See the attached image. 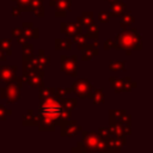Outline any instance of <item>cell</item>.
Here are the masks:
<instances>
[{
  "label": "cell",
  "instance_id": "obj_19",
  "mask_svg": "<svg viewBox=\"0 0 153 153\" xmlns=\"http://www.w3.org/2000/svg\"><path fill=\"white\" fill-rule=\"evenodd\" d=\"M76 22L82 26V27H86L88 26L90 24L93 23V12L88 11V12H82L80 17H78Z\"/></svg>",
  "mask_w": 153,
  "mask_h": 153
},
{
  "label": "cell",
  "instance_id": "obj_12",
  "mask_svg": "<svg viewBox=\"0 0 153 153\" xmlns=\"http://www.w3.org/2000/svg\"><path fill=\"white\" fill-rule=\"evenodd\" d=\"M17 72L16 66H0V80H4L5 82L11 81Z\"/></svg>",
  "mask_w": 153,
  "mask_h": 153
},
{
  "label": "cell",
  "instance_id": "obj_26",
  "mask_svg": "<svg viewBox=\"0 0 153 153\" xmlns=\"http://www.w3.org/2000/svg\"><path fill=\"white\" fill-rule=\"evenodd\" d=\"M109 81L111 84V87L115 90V92H117V93L123 92V78L122 79H116L114 76H110Z\"/></svg>",
  "mask_w": 153,
  "mask_h": 153
},
{
  "label": "cell",
  "instance_id": "obj_32",
  "mask_svg": "<svg viewBox=\"0 0 153 153\" xmlns=\"http://www.w3.org/2000/svg\"><path fill=\"white\" fill-rule=\"evenodd\" d=\"M22 124L25 126V127L33 126V109H29L27 110V114L22 120Z\"/></svg>",
  "mask_w": 153,
  "mask_h": 153
},
{
  "label": "cell",
  "instance_id": "obj_24",
  "mask_svg": "<svg viewBox=\"0 0 153 153\" xmlns=\"http://www.w3.org/2000/svg\"><path fill=\"white\" fill-rule=\"evenodd\" d=\"M0 50L5 53L7 56L12 55V44H11V38H5L0 39Z\"/></svg>",
  "mask_w": 153,
  "mask_h": 153
},
{
  "label": "cell",
  "instance_id": "obj_13",
  "mask_svg": "<svg viewBox=\"0 0 153 153\" xmlns=\"http://www.w3.org/2000/svg\"><path fill=\"white\" fill-rule=\"evenodd\" d=\"M110 4H111L110 5V16L111 17H121L126 12L127 5L122 0H115Z\"/></svg>",
  "mask_w": 153,
  "mask_h": 153
},
{
  "label": "cell",
  "instance_id": "obj_15",
  "mask_svg": "<svg viewBox=\"0 0 153 153\" xmlns=\"http://www.w3.org/2000/svg\"><path fill=\"white\" fill-rule=\"evenodd\" d=\"M56 128L55 122L48 117H43L41 116V121L38 123V129L41 131H54Z\"/></svg>",
  "mask_w": 153,
  "mask_h": 153
},
{
  "label": "cell",
  "instance_id": "obj_21",
  "mask_svg": "<svg viewBox=\"0 0 153 153\" xmlns=\"http://www.w3.org/2000/svg\"><path fill=\"white\" fill-rule=\"evenodd\" d=\"M135 22V18L130 14V13H123L121 16V22H120V26L122 29H126V27H129L134 24Z\"/></svg>",
  "mask_w": 153,
  "mask_h": 153
},
{
  "label": "cell",
  "instance_id": "obj_6",
  "mask_svg": "<svg viewBox=\"0 0 153 153\" xmlns=\"http://www.w3.org/2000/svg\"><path fill=\"white\" fill-rule=\"evenodd\" d=\"M60 61H61V71L63 73H66L68 76H73L76 78L78 76V60H76V55H72V56H66V55H61L60 56Z\"/></svg>",
  "mask_w": 153,
  "mask_h": 153
},
{
  "label": "cell",
  "instance_id": "obj_18",
  "mask_svg": "<svg viewBox=\"0 0 153 153\" xmlns=\"http://www.w3.org/2000/svg\"><path fill=\"white\" fill-rule=\"evenodd\" d=\"M86 37L87 39H93V41H98L99 38V27L97 24L92 23L88 26H86Z\"/></svg>",
  "mask_w": 153,
  "mask_h": 153
},
{
  "label": "cell",
  "instance_id": "obj_37",
  "mask_svg": "<svg viewBox=\"0 0 153 153\" xmlns=\"http://www.w3.org/2000/svg\"><path fill=\"white\" fill-rule=\"evenodd\" d=\"M97 134H98L100 137H103V139H105V137H108V136H110V135H111L109 127H106V128H104V127H100V128H98V130H97Z\"/></svg>",
  "mask_w": 153,
  "mask_h": 153
},
{
  "label": "cell",
  "instance_id": "obj_46",
  "mask_svg": "<svg viewBox=\"0 0 153 153\" xmlns=\"http://www.w3.org/2000/svg\"><path fill=\"white\" fill-rule=\"evenodd\" d=\"M6 59H7V55L0 50V61H5Z\"/></svg>",
  "mask_w": 153,
  "mask_h": 153
},
{
  "label": "cell",
  "instance_id": "obj_7",
  "mask_svg": "<svg viewBox=\"0 0 153 153\" xmlns=\"http://www.w3.org/2000/svg\"><path fill=\"white\" fill-rule=\"evenodd\" d=\"M60 127H61L60 133H61V136L62 137H66V136L67 137H74L78 131H81L82 130V127L79 126L76 123V121H72L71 118L69 120H66L65 122H62L60 124Z\"/></svg>",
  "mask_w": 153,
  "mask_h": 153
},
{
  "label": "cell",
  "instance_id": "obj_45",
  "mask_svg": "<svg viewBox=\"0 0 153 153\" xmlns=\"http://www.w3.org/2000/svg\"><path fill=\"white\" fill-rule=\"evenodd\" d=\"M39 121H41V115L39 114L38 115H33V126H38Z\"/></svg>",
  "mask_w": 153,
  "mask_h": 153
},
{
  "label": "cell",
  "instance_id": "obj_39",
  "mask_svg": "<svg viewBox=\"0 0 153 153\" xmlns=\"http://www.w3.org/2000/svg\"><path fill=\"white\" fill-rule=\"evenodd\" d=\"M32 12H33L35 16L38 17V18H43V17H44V8H43V6L35 7V8L32 10Z\"/></svg>",
  "mask_w": 153,
  "mask_h": 153
},
{
  "label": "cell",
  "instance_id": "obj_27",
  "mask_svg": "<svg viewBox=\"0 0 153 153\" xmlns=\"http://www.w3.org/2000/svg\"><path fill=\"white\" fill-rule=\"evenodd\" d=\"M50 93L51 96H56V97H65L67 93H72V88H63V87H50Z\"/></svg>",
  "mask_w": 153,
  "mask_h": 153
},
{
  "label": "cell",
  "instance_id": "obj_23",
  "mask_svg": "<svg viewBox=\"0 0 153 153\" xmlns=\"http://www.w3.org/2000/svg\"><path fill=\"white\" fill-rule=\"evenodd\" d=\"M72 6V0H55L54 6L55 11H68Z\"/></svg>",
  "mask_w": 153,
  "mask_h": 153
},
{
  "label": "cell",
  "instance_id": "obj_31",
  "mask_svg": "<svg viewBox=\"0 0 153 153\" xmlns=\"http://www.w3.org/2000/svg\"><path fill=\"white\" fill-rule=\"evenodd\" d=\"M136 87V82L131 80L130 76H126L123 78V91L126 92H130L133 88Z\"/></svg>",
  "mask_w": 153,
  "mask_h": 153
},
{
  "label": "cell",
  "instance_id": "obj_9",
  "mask_svg": "<svg viewBox=\"0 0 153 153\" xmlns=\"http://www.w3.org/2000/svg\"><path fill=\"white\" fill-rule=\"evenodd\" d=\"M109 129L112 136H122V137H127L128 135L131 134V128L130 126L123 124L121 122L114 123V124H109Z\"/></svg>",
  "mask_w": 153,
  "mask_h": 153
},
{
  "label": "cell",
  "instance_id": "obj_8",
  "mask_svg": "<svg viewBox=\"0 0 153 153\" xmlns=\"http://www.w3.org/2000/svg\"><path fill=\"white\" fill-rule=\"evenodd\" d=\"M82 134V143L87 148L90 153H96V147L98 141L100 140V136L97 134V131H85L81 130Z\"/></svg>",
  "mask_w": 153,
  "mask_h": 153
},
{
  "label": "cell",
  "instance_id": "obj_14",
  "mask_svg": "<svg viewBox=\"0 0 153 153\" xmlns=\"http://www.w3.org/2000/svg\"><path fill=\"white\" fill-rule=\"evenodd\" d=\"M84 53H82V60L84 61H91L93 57H96L98 54H99V50H98V48L97 47H94L93 44H86V47H85V49L82 50Z\"/></svg>",
  "mask_w": 153,
  "mask_h": 153
},
{
  "label": "cell",
  "instance_id": "obj_42",
  "mask_svg": "<svg viewBox=\"0 0 153 153\" xmlns=\"http://www.w3.org/2000/svg\"><path fill=\"white\" fill-rule=\"evenodd\" d=\"M14 1H17L18 6L20 7V10H23L25 6L30 5V1H31V0H14Z\"/></svg>",
  "mask_w": 153,
  "mask_h": 153
},
{
  "label": "cell",
  "instance_id": "obj_22",
  "mask_svg": "<svg viewBox=\"0 0 153 153\" xmlns=\"http://www.w3.org/2000/svg\"><path fill=\"white\" fill-rule=\"evenodd\" d=\"M92 102L94 105H99L103 104L105 98H104V92L103 88H93V94H92Z\"/></svg>",
  "mask_w": 153,
  "mask_h": 153
},
{
  "label": "cell",
  "instance_id": "obj_25",
  "mask_svg": "<svg viewBox=\"0 0 153 153\" xmlns=\"http://www.w3.org/2000/svg\"><path fill=\"white\" fill-rule=\"evenodd\" d=\"M11 35H12V37H14L17 39V42L19 44H23L24 42H26V38L24 36V32H23L22 27H13L12 31H11Z\"/></svg>",
  "mask_w": 153,
  "mask_h": 153
},
{
  "label": "cell",
  "instance_id": "obj_30",
  "mask_svg": "<svg viewBox=\"0 0 153 153\" xmlns=\"http://www.w3.org/2000/svg\"><path fill=\"white\" fill-rule=\"evenodd\" d=\"M109 69L111 72L126 71V62L124 61H110L109 62Z\"/></svg>",
  "mask_w": 153,
  "mask_h": 153
},
{
  "label": "cell",
  "instance_id": "obj_44",
  "mask_svg": "<svg viewBox=\"0 0 153 153\" xmlns=\"http://www.w3.org/2000/svg\"><path fill=\"white\" fill-rule=\"evenodd\" d=\"M67 16V11H55V17L57 18H65Z\"/></svg>",
  "mask_w": 153,
  "mask_h": 153
},
{
  "label": "cell",
  "instance_id": "obj_17",
  "mask_svg": "<svg viewBox=\"0 0 153 153\" xmlns=\"http://www.w3.org/2000/svg\"><path fill=\"white\" fill-rule=\"evenodd\" d=\"M72 45H73V42L69 38H56L55 39V50H71Z\"/></svg>",
  "mask_w": 153,
  "mask_h": 153
},
{
  "label": "cell",
  "instance_id": "obj_33",
  "mask_svg": "<svg viewBox=\"0 0 153 153\" xmlns=\"http://www.w3.org/2000/svg\"><path fill=\"white\" fill-rule=\"evenodd\" d=\"M22 45H23V48H22L23 56H30V55H32V54H33V44L24 42Z\"/></svg>",
  "mask_w": 153,
  "mask_h": 153
},
{
  "label": "cell",
  "instance_id": "obj_47",
  "mask_svg": "<svg viewBox=\"0 0 153 153\" xmlns=\"http://www.w3.org/2000/svg\"><path fill=\"white\" fill-rule=\"evenodd\" d=\"M54 2H55V0H50V1H49V6L53 7V6H54Z\"/></svg>",
  "mask_w": 153,
  "mask_h": 153
},
{
  "label": "cell",
  "instance_id": "obj_40",
  "mask_svg": "<svg viewBox=\"0 0 153 153\" xmlns=\"http://www.w3.org/2000/svg\"><path fill=\"white\" fill-rule=\"evenodd\" d=\"M103 45H104V49H105V50L114 49V47H115V41H114V39H106Z\"/></svg>",
  "mask_w": 153,
  "mask_h": 153
},
{
  "label": "cell",
  "instance_id": "obj_38",
  "mask_svg": "<svg viewBox=\"0 0 153 153\" xmlns=\"http://www.w3.org/2000/svg\"><path fill=\"white\" fill-rule=\"evenodd\" d=\"M72 152H76V153H87V148L85 147V145L82 142H79L76 145V147H73L72 148Z\"/></svg>",
  "mask_w": 153,
  "mask_h": 153
},
{
  "label": "cell",
  "instance_id": "obj_35",
  "mask_svg": "<svg viewBox=\"0 0 153 153\" xmlns=\"http://www.w3.org/2000/svg\"><path fill=\"white\" fill-rule=\"evenodd\" d=\"M12 114V110L11 109H7L5 105L0 104V121H6L8 116H11Z\"/></svg>",
  "mask_w": 153,
  "mask_h": 153
},
{
  "label": "cell",
  "instance_id": "obj_3",
  "mask_svg": "<svg viewBox=\"0 0 153 153\" xmlns=\"http://www.w3.org/2000/svg\"><path fill=\"white\" fill-rule=\"evenodd\" d=\"M5 87L0 88V98L7 99L8 104L17 103L22 97V87H23V79L14 76L11 81L6 82Z\"/></svg>",
  "mask_w": 153,
  "mask_h": 153
},
{
  "label": "cell",
  "instance_id": "obj_41",
  "mask_svg": "<svg viewBox=\"0 0 153 153\" xmlns=\"http://www.w3.org/2000/svg\"><path fill=\"white\" fill-rule=\"evenodd\" d=\"M11 14L13 17H20L22 16V10L19 6H13L12 10H11Z\"/></svg>",
  "mask_w": 153,
  "mask_h": 153
},
{
  "label": "cell",
  "instance_id": "obj_34",
  "mask_svg": "<svg viewBox=\"0 0 153 153\" xmlns=\"http://www.w3.org/2000/svg\"><path fill=\"white\" fill-rule=\"evenodd\" d=\"M110 19H111L110 12H108V11H100V12L98 13V22H99V23L105 24V23H109Z\"/></svg>",
  "mask_w": 153,
  "mask_h": 153
},
{
  "label": "cell",
  "instance_id": "obj_43",
  "mask_svg": "<svg viewBox=\"0 0 153 153\" xmlns=\"http://www.w3.org/2000/svg\"><path fill=\"white\" fill-rule=\"evenodd\" d=\"M43 1H44V0H31V1H30V5H31V7H32V10H33L35 7L43 6Z\"/></svg>",
  "mask_w": 153,
  "mask_h": 153
},
{
  "label": "cell",
  "instance_id": "obj_10",
  "mask_svg": "<svg viewBox=\"0 0 153 153\" xmlns=\"http://www.w3.org/2000/svg\"><path fill=\"white\" fill-rule=\"evenodd\" d=\"M60 32L66 35L67 37H71L74 33L78 32H82V26L76 22V23H66L62 22L60 24Z\"/></svg>",
  "mask_w": 153,
  "mask_h": 153
},
{
  "label": "cell",
  "instance_id": "obj_1",
  "mask_svg": "<svg viewBox=\"0 0 153 153\" xmlns=\"http://www.w3.org/2000/svg\"><path fill=\"white\" fill-rule=\"evenodd\" d=\"M115 47L114 49L124 50L127 55H130L133 50L142 49V38L135 27L123 29L115 37Z\"/></svg>",
  "mask_w": 153,
  "mask_h": 153
},
{
  "label": "cell",
  "instance_id": "obj_5",
  "mask_svg": "<svg viewBox=\"0 0 153 153\" xmlns=\"http://www.w3.org/2000/svg\"><path fill=\"white\" fill-rule=\"evenodd\" d=\"M43 76H44L43 69H33V71L23 72L22 79H23V82L29 84L30 87H32V88H39V87H42L44 85Z\"/></svg>",
  "mask_w": 153,
  "mask_h": 153
},
{
  "label": "cell",
  "instance_id": "obj_29",
  "mask_svg": "<svg viewBox=\"0 0 153 153\" xmlns=\"http://www.w3.org/2000/svg\"><path fill=\"white\" fill-rule=\"evenodd\" d=\"M37 59L38 61L41 62V65L43 67H47V66H50V56L49 55H45L44 50L43 49H39L38 53H37Z\"/></svg>",
  "mask_w": 153,
  "mask_h": 153
},
{
  "label": "cell",
  "instance_id": "obj_28",
  "mask_svg": "<svg viewBox=\"0 0 153 153\" xmlns=\"http://www.w3.org/2000/svg\"><path fill=\"white\" fill-rule=\"evenodd\" d=\"M62 105L67 110L73 111L78 105V100L75 98H65V97H62Z\"/></svg>",
  "mask_w": 153,
  "mask_h": 153
},
{
  "label": "cell",
  "instance_id": "obj_4",
  "mask_svg": "<svg viewBox=\"0 0 153 153\" xmlns=\"http://www.w3.org/2000/svg\"><path fill=\"white\" fill-rule=\"evenodd\" d=\"M72 92L78 96L80 99H91L93 94V86L86 78H79L76 81H74L71 86Z\"/></svg>",
  "mask_w": 153,
  "mask_h": 153
},
{
  "label": "cell",
  "instance_id": "obj_48",
  "mask_svg": "<svg viewBox=\"0 0 153 153\" xmlns=\"http://www.w3.org/2000/svg\"><path fill=\"white\" fill-rule=\"evenodd\" d=\"M105 1H108V2H112V1H115V0H105Z\"/></svg>",
  "mask_w": 153,
  "mask_h": 153
},
{
  "label": "cell",
  "instance_id": "obj_20",
  "mask_svg": "<svg viewBox=\"0 0 153 153\" xmlns=\"http://www.w3.org/2000/svg\"><path fill=\"white\" fill-rule=\"evenodd\" d=\"M126 114V110H110L109 111V124H114V123H117L120 122L121 117Z\"/></svg>",
  "mask_w": 153,
  "mask_h": 153
},
{
  "label": "cell",
  "instance_id": "obj_36",
  "mask_svg": "<svg viewBox=\"0 0 153 153\" xmlns=\"http://www.w3.org/2000/svg\"><path fill=\"white\" fill-rule=\"evenodd\" d=\"M49 96H51L50 93V87H44V85L42 87H39V100H43L45 98H48Z\"/></svg>",
  "mask_w": 153,
  "mask_h": 153
},
{
  "label": "cell",
  "instance_id": "obj_11",
  "mask_svg": "<svg viewBox=\"0 0 153 153\" xmlns=\"http://www.w3.org/2000/svg\"><path fill=\"white\" fill-rule=\"evenodd\" d=\"M22 30L24 32L25 38H31V39H37L39 37V29L33 25L32 22H24L22 24Z\"/></svg>",
  "mask_w": 153,
  "mask_h": 153
},
{
  "label": "cell",
  "instance_id": "obj_16",
  "mask_svg": "<svg viewBox=\"0 0 153 153\" xmlns=\"http://www.w3.org/2000/svg\"><path fill=\"white\" fill-rule=\"evenodd\" d=\"M72 37V42L76 44V48L79 50H84L86 44H87V37L85 33L82 32H78V33H74L71 36Z\"/></svg>",
  "mask_w": 153,
  "mask_h": 153
},
{
  "label": "cell",
  "instance_id": "obj_2",
  "mask_svg": "<svg viewBox=\"0 0 153 153\" xmlns=\"http://www.w3.org/2000/svg\"><path fill=\"white\" fill-rule=\"evenodd\" d=\"M62 110H63L62 98L56 97V96H49L48 98L41 100V104L38 108V114L43 117H48V118L53 120L56 126V122L60 120Z\"/></svg>",
  "mask_w": 153,
  "mask_h": 153
}]
</instances>
